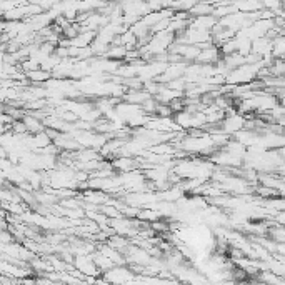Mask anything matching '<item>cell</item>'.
<instances>
[{
    "label": "cell",
    "instance_id": "6da1fadb",
    "mask_svg": "<svg viewBox=\"0 0 285 285\" xmlns=\"http://www.w3.org/2000/svg\"><path fill=\"white\" fill-rule=\"evenodd\" d=\"M102 279L105 280L107 284H125V282H132L135 280V274L132 272V269L129 267L127 264H122V265H114L110 267L109 270L102 272L100 275Z\"/></svg>",
    "mask_w": 285,
    "mask_h": 285
},
{
    "label": "cell",
    "instance_id": "7a4b0ae2",
    "mask_svg": "<svg viewBox=\"0 0 285 285\" xmlns=\"http://www.w3.org/2000/svg\"><path fill=\"white\" fill-rule=\"evenodd\" d=\"M244 124H245V115L240 114V112H232V114H227L223 117V120L220 122V130L232 137L235 132L244 129Z\"/></svg>",
    "mask_w": 285,
    "mask_h": 285
},
{
    "label": "cell",
    "instance_id": "3957f363",
    "mask_svg": "<svg viewBox=\"0 0 285 285\" xmlns=\"http://www.w3.org/2000/svg\"><path fill=\"white\" fill-rule=\"evenodd\" d=\"M73 267H75L77 270H80L85 277H87V275H92V277H99V275H102L100 270L97 269L95 262H93L92 254L75 255V257H73Z\"/></svg>",
    "mask_w": 285,
    "mask_h": 285
},
{
    "label": "cell",
    "instance_id": "277c9868",
    "mask_svg": "<svg viewBox=\"0 0 285 285\" xmlns=\"http://www.w3.org/2000/svg\"><path fill=\"white\" fill-rule=\"evenodd\" d=\"M112 169L119 174L122 172H130V170H137L139 169V158H135L132 155H120V157H114L110 160Z\"/></svg>",
    "mask_w": 285,
    "mask_h": 285
},
{
    "label": "cell",
    "instance_id": "5b68a950",
    "mask_svg": "<svg viewBox=\"0 0 285 285\" xmlns=\"http://www.w3.org/2000/svg\"><path fill=\"white\" fill-rule=\"evenodd\" d=\"M222 57V54H220V50H218V47L217 45H214V44H210L207 47H204V49H200V52L199 55L195 57L194 62H197V64H217L218 60H220Z\"/></svg>",
    "mask_w": 285,
    "mask_h": 285
},
{
    "label": "cell",
    "instance_id": "8992f818",
    "mask_svg": "<svg viewBox=\"0 0 285 285\" xmlns=\"http://www.w3.org/2000/svg\"><path fill=\"white\" fill-rule=\"evenodd\" d=\"M218 22V18H215L210 13V15H200V17H190L189 20V27L192 29H199V30H207L210 32L215 27V23Z\"/></svg>",
    "mask_w": 285,
    "mask_h": 285
},
{
    "label": "cell",
    "instance_id": "52a82bcc",
    "mask_svg": "<svg viewBox=\"0 0 285 285\" xmlns=\"http://www.w3.org/2000/svg\"><path fill=\"white\" fill-rule=\"evenodd\" d=\"M22 122H23V125H25V129H27V132H29V134L42 132V130L45 129L44 122H42L40 119H37L35 115L29 114V112H27V114L22 117Z\"/></svg>",
    "mask_w": 285,
    "mask_h": 285
},
{
    "label": "cell",
    "instance_id": "ba28073f",
    "mask_svg": "<svg viewBox=\"0 0 285 285\" xmlns=\"http://www.w3.org/2000/svg\"><path fill=\"white\" fill-rule=\"evenodd\" d=\"M105 242H107V244H109L110 247H114L115 250H119L120 254H125V250H127V247L130 245L129 237H125V235H119V233H112V235H109V239H107Z\"/></svg>",
    "mask_w": 285,
    "mask_h": 285
},
{
    "label": "cell",
    "instance_id": "9c48e42d",
    "mask_svg": "<svg viewBox=\"0 0 285 285\" xmlns=\"http://www.w3.org/2000/svg\"><path fill=\"white\" fill-rule=\"evenodd\" d=\"M25 77L29 83H35V85H42L45 80H49L50 77H52V73L47 72L44 69H35V70H30V72H25Z\"/></svg>",
    "mask_w": 285,
    "mask_h": 285
},
{
    "label": "cell",
    "instance_id": "30bf717a",
    "mask_svg": "<svg viewBox=\"0 0 285 285\" xmlns=\"http://www.w3.org/2000/svg\"><path fill=\"white\" fill-rule=\"evenodd\" d=\"M214 10V3L204 2V0H197L189 10L190 17H200V15H210Z\"/></svg>",
    "mask_w": 285,
    "mask_h": 285
},
{
    "label": "cell",
    "instance_id": "8fae6325",
    "mask_svg": "<svg viewBox=\"0 0 285 285\" xmlns=\"http://www.w3.org/2000/svg\"><path fill=\"white\" fill-rule=\"evenodd\" d=\"M92 259H93V262H95V265H97V269L100 270V272H105V270H109L110 267H114V262L109 259V257H105L104 254H100L99 250H93L92 252Z\"/></svg>",
    "mask_w": 285,
    "mask_h": 285
},
{
    "label": "cell",
    "instance_id": "7c38bea8",
    "mask_svg": "<svg viewBox=\"0 0 285 285\" xmlns=\"http://www.w3.org/2000/svg\"><path fill=\"white\" fill-rule=\"evenodd\" d=\"M285 54V39L284 34L275 35L272 39V57L274 59H282Z\"/></svg>",
    "mask_w": 285,
    "mask_h": 285
},
{
    "label": "cell",
    "instance_id": "4fadbf2b",
    "mask_svg": "<svg viewBox=\"0 0 285 285\" xmlns=\"http://www.w3.org/2000/svg\"><path fill=\"white\" fill-rule=\"evenodd\" d=\"M25 2H29V3H37V5H39L42 0H25Z\"/></svg>",
    "mask_w": 285,
    "mask_h": 285
}]
</instances>
